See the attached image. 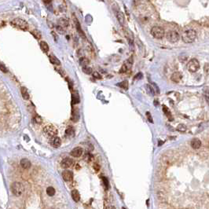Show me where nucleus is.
Returning <instances> with one entry per match:
<instances>
[{
	"instance_id": "nucleus-1",
	"label": "nucleus",
	"mask_w": 209,
	"mask_h": 209,
	"mask_svg": "<svg viewBox=\"0 0 209 209\" xmlns=\"http://www.w3.org/2000/svg\"><path fill=\"white\" fill-rule=\"evenodd\" d=\"M196 36V33L194 30L193 29H190V30H186L182 33V39L183 40L184 43H191L195 40Z\"/></svg>"
},
{
	"instance_id": "nucleus-2",
	"label": "nucleus",
	"mask_w": 209,
	"mask_h": 209,
	"mask_svg": "<svg viewBox=\"0 0 209 209\" xmlns=\"http://www.w3.org/2000/svg\"><path fill=\"white\" fill-rule=\"evenodd\" d=\"M11 25L19 29H21L23 31H26L28 29V24L26 20L21 18H15L11 21Z\"/></svg>"
},
{
	"instance_id": "nucleus-3",
	"label": "nucleus",
	"mask_w": 209,
	"mask_h": 209,
	"mask_svg": "<svg viewBox=\"0 0 209 209\" xmlns=\"http://www.w3.org/2000/svg\"><path fill=\"white\" fill-rule=\"evenodd\" d=\"M43 133L50 138L55 137L57 134V130L53 125H47L43 128Z\"/></svg>"
},
{
	"instance_id": "nucleus-4",
	"label": "nucleus",
	"mask_w": 209,
	"mask_h": 209,
	"mask_svg": "<svg viewBox=\"0 0 209 209\" xmlns=\"http://www.w3.org/2000/svg\"><path fill=\"white\" fill-rule=\"evenodd\" d=\"M11 191L15 196H19L24 192V186L20 182H14L11 185Z\"/></svg>"
},
{
	"instance_id": "nucleus-5",
	"label": "nucleus",
	"mask_w": 209,
	"mask_h": 209,
	"mask_svg": "<svg viewBox=\"0 0 209 209\" xmlns=\"http://www.w3.org/2000/svg\"><path fill=\"white\" fill-rule=\"evenodd\" d=\"M151 35L155 38L160 39L164 36V30L163 28L159 26H154L151 29Z\"/></svg>"
},
{
	"instance_id": "nucleus-6",
	"label": "nucleus",
	"mask_w": 209,
	"mask_h": 209,
	"mask_svg": "<svg viewBox=\"0 0 209 209\" xmlns=\"http://www.w3.org/2000/svg\"><path fill=\"white\" fill-rule=\"evenodd\" d=\"M187 68H188V70L192 72H196L198 69L200 68V63H199V61H198L195 58L191 59L189 61V63L187 64Z\"/></svg>"
},
{
	"instance_id": "nucleus-7",
	"label": "nucleus",
	"mask_w": 209,
	"mask_h": 209,
	"mask_svg": "<svg viewBox=\"0 0 209 209\" xmlns=\"http://www.w3.org/2000/svg\"><path fill=\"white\" fill-rule=\"evenodd\" d=\"M166 38L171 43H177L179 40L180 36L175 31H169L166 35Z\"/></svg>"
},
{
	"instance_id": "nucleus-8",
	"label": "nucleus",
	"mask_w": 209,
	"mask_h": 209,
	"mask_svg": "<svg viewBox=\"0 0 209 209\" xmlns=\"http://www.w3.org/2000/svg\"><path fill=\"white\" fill-rule=\"evenodd\" d=\"M83 149L78 146V147H76V148L73 149L71 151L70 154H71L72 156H73V157H79V156H81L83 155Z\"/></svg>"
},
{
	"instance_id": "nucleus-9",
	"label": "nucleus",
	"mask_w": 209,
	"mask_h": 209,
	"mask_svg": "<svg viewBox=\"0 0 209 209\" xmlns=\"http://www.w3.org/2000/svg\"><path fill=\"white\" fill-rule=\"evenodd\" d=\"M73 20H74V22H75V25H76V28L77 30V32L79 33V35L82 37V38H85V34L84 32H83V29L80 26V24L79 22V20H77V18L76 17V16L73 17Z\"/></svg>"
},
{
	"instance_id": "nucleus-10",
	"label": "nucleus",
	"mask_w": 209,
	"mask_h": 209,
	"mask_svg": "<svg viewBox=\"0 0 209 209\" xmlns=\"http://www.w3.org/2000/svg\"><path fill=\"white\" fill-rule=\"evenodd\" d=\"M62 178L66 182H70L73 179V173L71 171L65 170L62 172Z\"/></svg>"
},
{
	"instance_id": "nucleus-11",
	"label": "nucleus",
	"mask_w": 209,
	"mask_h": 209,
	"mask_svg": "<svg viewBox=\"0 0 209 209\" xmlns=\"http://www.w3.org/2000/svg\"><path fill=\"white\" fill-rule=\"evenodd\" d=\"M72 164H73V160L71 159V158L66 157V158L62 160V161L61 163V165L62 168H68L72 165Z\"/></svg>"
},
{
	"instance_id": "nucleus-12",
	"label": "nucleus",
	"mask_w": 209,
	"mask_h": 209,
	"mask_svg": "<svg viewBox=\"0 0 209 209\" xmlns=\"http://www.w3.org/2000/svg\"><path fill=\"white\" fill-rule=\"evenodd\" d=\"M171 80L175 83H179L181 81V79H182V73L179 72H174L172 76H171Z\"/></svg>"
},
{
	"instance_id": "nucleus-13",
	"label": "nucleus",
	"mask_w": 209,
	"mask_h": 209,
	"mask_svg": "<svg viewBox=\"0 0 209 209\" xmlns=\"http://www.w3.org/2000/svg\"><path fill=\"white\" fill-rule=\"evenodd\" d=\"M50 143H51V145L53 146L54 148H58L59 146L61 145V139L60 138H58L57 136H55L54 138H50Z\"/></svg>"
},
{
	"instance_id": "nucleus-14",
	"label": "nucleus",
	"mask_w": 209,
	"mask_h": 209,
	"mask_svg": "<svg viewBox=\"0 0 209 209\" xmlns=\"http://www.w3.org/2000/svg\"><path fill=\"white\" fill-rule=\"evenodd\" d=\"M20 166H21V168H24V169H28L31 168V165H32V164H31V161L26 158H24L22 159L21 160H20Z\"/></svg>"
},
{
	"instance_id": "nucleus-15",
	"label": "nucleus",
	"mask_w": 209,
	"mask_h": 209,
	"mask_svg": "<svg viewBox=\"0 0 209 209\" xmlns=\"http://www.w3.org/2000/svg\"><path fill=\"white\" fill-rule=\"evenodd\" d=\"M190 145L192 146V148L194 149H199L201 146V142L198 139V138H193L191 142H190Z\"/></svg>"
},
{
	"instance_id": "nucleus-16",
	"label": "nucleus",
	"mask_w": 209,
	"mask_h": 209,
	"mask_svg": "<svg viewBox=\"0 0 209 209\" xmlns=\"http://www.w3.org/2000/svg\"><path fill=\"white\" fill-rule=\"evenodd\" d=\"M117 20H118L119 23L122 26H123L124 24H125V17H124L123 14L121 11H118L117 14Z\"/></svg>"
},
{
	"instance_id": "nucleus-17",
	"label": "nucleus",
	"mask_w": 209,
	"mask_h": 209,
	"mask_svg": "<svg viewBox=\"0 0 209 209\" xmlns=\"http://www.w3.org/2000/svg\"><path fill=\"white\" fill-rule=\"evenodd\" d=\"M79 119V110L78 109H76L75 111L74 109L72 110V120L73 122H77Z\"/></svg>"
},
{
	"instance_id": "nucleus-18",
	"label": "nucleus",
	"mask_w": 209,
	"mask_h": 209,
	"mask_svg": "<svg viewBox=\"0 0 209 209\" xmlns=\"http://www.w3.org/2000/svg\"><path fill=\"white\" fill-rule=\"evenodd\" d=\"M72 197L73 201H76V202H78L79 201V199H80V194L78 192V190H74L72 191Z\"/></svg>"
},
{
	"instance_id": "nucleus-19",
	"label": "nucleus",
	"mask_w": 209,
	"mask_h": 209,
	"mask_svg": "<svg viewBox=\"0 0 209 209\" xmlns=\"http://www.w3.org/2000/svg\"><path fill=\"white\" fill-rule=\"evenodd\" d=\"M20 92H21V95L25 100H29V98H30L29 94L25 87H22L21 88H20Z\"/></svg>"
},
{
	"instance_id": "nucleus-20",
	"label": "nucleus",
	"mask_w": 209,
	"mask_h": 209,
	"mask_svg": "<svg viewBox=\"0 0 209 209\" xmlns=\"http://www.w3.org/2000/svg\"><path fill=\"white\" fill-rule=\"evenodd\" d=\"M49 59H50V62H51L52 64L57 65H61L60 61L56 57H54V55H52V54L49 55Z\"/></svg>"
},
{
	"instance_id": "nucleus-21",
	"label": "nucleus",
	"mask_w": 209,
	"mask_h": 209,
	"mask_svg": "<svg viewBox=\"0 0 209 209\" xmlns=\"http://www.w3.org/2000/svg\"><path fill=\"white\" fill-rule=\"evenodd\" d=\"M79 96L77 93H74V94H72V104H78L79 103Z\"/></svg>"
},
{
	"instance_id": "nucleus-22",
	"label": "nucleus",
	"mask_w": 209,
	"mask_h": 209,
	"mask_svg": "<svg viewBox=\"0 0 209 209\" xmlns=\"http://www.w3.org/2000/svg\"><path fill=\"white\" fill-rule=\"evenodd\" d=\"M40 47H41L42 50H43V52H45V53H47V52L49 51V46L44 41L40 42Z\"/></svg>"
},
{
	"instance_id": "nucleus-23",
	"label": "nucleus",
	"mask_w": 209,
	"mask_h": 209,
	"mask_svg": "<svg viewBox=\"0 0 209 209\" xmlns=\"http://www.w3.org/2000/svg\"><path fill=\"white\" fill-rule=\"evenodd\" d=\"M145 89H146V90H147V92H148V94H149V95L153 96V95H155L154 89H153V87L151 85H149V84H146V85H145Z\"/></svg>"
},
{
	"instance_id": "nucleus-24",
	"label": "nucleus",
	"mask_w": 209,
	"mask_h": 209,
	"mask_svg": "<svg viewBox=\"0 0 209 209\" xmlns=\"http://www.w3.org/2000/svg\"><path fill=\"white\" fill-rule=\"evenodd\" d=\"M75 134V130L73 129L72 127H68L65 131V134L67 136H73Z\"/></svg>"
},
{
	"instance_id": "nucleus-25",
	"label": "nucleus",
	"mask_w": 209,
	"mask_h": 209,
	"mask_svg": "<svg viewBox=\"0 0 209 209\" xmlns=\"http://www.w3.org/2000/svg\"><path fill=\"white\" fill-rule=\"evenodd\" d=\"M47 195L50 196H53L55 194V190H54V188L51 187V186L48 187L47 189Z\"/></svg>"
},
{
	"instance_id": "nucleus-26",
	"label": "nucleus",
	"mask_w": 209,
	"mask_h": 209,
	"mask_svg": "<svg viewBox=\"0 0 209 209\" xmlns=\"http://www.w3.org/2000/svg\"><path fill=\"white\" fill-rule=\"evenodd\" d=\"M59 24L61 27H66L68 25V20L66 18H61L59 20Z\"/></svg>"
},
{
	"instance_id": "nucleus-27",
	"label": "nucleus",
	"mask_w": 209,
	"mask_h": 209,
	"mask_svg": "<svg viewBox=\"0 0 209 209\" xmlns=\"http://www.w3.org/2000/svg\"><path fill=\"white\" fill-rule=\"evenodd\" d=\"M89 64V60L86 57H82L80 59V65L83 67H87V65Z\"/></svg>"
},
{
	"instance_id": "nucleus-28",
	"label": "nucleus",
	"mask_w": 209,
	"mask_h": 209,
	"mask_svg": "<svg viewBox=\"0 0 209 209\" xmlns=\"http://www.w3.org/2000/svg\"><path fill=\"white\" fill-rule=\"evenodd\" d=\"M163 110H164V113H165L166 116L169 118V120H172L171 115V112H170V111L168 110V109L165 106H163Z\"/></svg>"
},
{
	"instance_id": "nucleus-29",
	"label": "nucleus",
	"mask_w": 209,
	"mask_h": 209,
	"mask_svg": "<svg viewBox=\"0 0 209 209\" xmlns=\"http://www.w3.org/2000/svg\"><path fill=\"white\" fill-rule=\"evenodd\" d=\"M117 86L120 87H121V88H123V89H127V87H128V82H127V80L123 81L122 83H118Z\"/></svg>"
},
{
	"instance_id": "nucleus-30",
	"label": "nucleus",
	"mask_w": 209,
	"mask_h": 209,
	"mask_svg": "<svg viewBox=\"0 0 209 209\" xmlns=\"http://www.w3.org/2000/svg\"><path fill=\"white\" fill-rule=\"evenodd\" d=\"M83 72L85 73V74H87V75H89V74H91L92 73V68H90V67H83Z\"/></svg>"
},
{
	"instance_id": "nucleus-31",
	"label": "nucleus",
	"mask_w": 209,
	"mask_h": 209,
	"mask_svg": "<svg viewBox=\"0 0 209 209\" xmlns=\"http://www.w3.org/2000/svg\"><path fill=\"white\" fill-rule=\"evenodd\" d=\"M177 130L179 132H185L186 131V127L184 124H179V126L177 127Z\"/></svg>"
},
{
	"instance_id": "nucleus-32",
	"label": "nucleus",
	"mask_w": 209,
	"mask_h": 209,
	"mask_svg": "<svg viewBox=\"0 0 209 209\" xmlns=\"http://www.w3.org/2000/svg\"><path fill=\"white\" fill-rule=\"evenodd\" d=\"M204 72L206 73V74L209 75V63H206L204 65Z\"/></svg>"
},
{
	"instance_id": "nucleus-33",
	"label": "nucleus",
	"mask_w": 209,
	"mask_h": 209,
	"mask_svg": "<svg viewBox=\"0 0 209 209\" xmlns=\"http://www.w3.org/2000/svg\"><path fill=\"white\" fill-rule=\"evenodd\" d=\"M93 76L95 77V79H101V76L99 74L98 72H95L93 73Z\"/></svg>"
},
{
	"instance_id": "nucleus-34",
	"label": "nucleus",
	"mask_w": 209,
	"mask_h": 209,
	"mask_svg": "<svg viewBox=\"0 0 209 209\" xmlns=\"http://www.w3.org/2000/svg\"><path fill=\"white\" fill-rule=\"evenodd\" d=\"M35 121H36V123H42V118H41L39 116H38V115H36V117H35Z\"/></svg>"
},
{
	"instance_id": "nucleus-35",
	"label": "nucleus",
	"mask_w": 209,
	"mask_h": 209,
	"mask_svg": "<svg viewBox=\"0 0 209 209\" xmlns=\"http://www.w3.org/2000/svg\"><path fill=\"white\" fill-rule=\"evenodd\" d=\"M57 32H59V33H61V34H63L65 32H64V30H63V28H62V27L61 26H57Z\"/></svg>"
},
{
	"instance_id": "nucleus-36",
	"label": "nucleus",
	"mask_w": 209,
	"mask_h": 209,
	"mask_svg": "<svg viewBox=\"0 0 209 209\" xmlns=\"http://www.w3.org/2000/svg\"><path fill=\"white\" fill-rule=\"evenodd\" d=\"M93 168H94V169H95L96 171H99V169H100V166L97 164V163H95V164H94V165H93Z\"/></svg>"
},
{
	"instance_id": "nucleus-37",
	"label": "nucleus",
	"mask_w": 209,
	"mask_h": 209,
	"mask_svg": "<svg viewBox=\"0 0 209 209\" xmlns=\"http://www.w3.org/2000/svg\"><path fill=\"white\" fill-rule=\"evenodd\" d=\"M102 180H103V182H104V185H106L107 188H108V186H109V182H108V179H106V177H102Z\"/></svg>"
},
{
	"instance_id": "nucleus-38",
	"label": "nucleus",
	"mask_w": 209,
	"mask_h": 209,
	"mask_svg": "<svg viewBox=\"0 0 209 209\" xmlns=\"http://www.w3.org/2000/svg\"><path fill=\"white\" fill-rule=\"evenodd\" d=\"M1 71L3 72H4V73H6V72H7V69H6V67L2 63L1 64Z\"/></svg>"
},
{
	"instance_id": "nucleus-39",
	"label": "nucleus",
	"mask_w": 209,
	"mask_h": 209,
	"mask_svg": "<svg viewBox=\"0 0 209 209\" xmlns=\"http://www.w3.org/2000/svg\"><path fill=\"white\" fill-rule=\"evenodd\" d=\"M126 71H127V66L125 65H123L122 66V68H121V70L120 71V72H121V73H122V72H126Z\"/></svg>"
},
{
	"instance_id": "nucleus-40",
	"label": "nucleus",
	"mask_w": 209,
	"mask_h": 209,
	"mask_svg": "<svg viewBox=\"0 0 209 209\" xmlns=\"http://www.w3.org/2000/svg\"><path fill=\"white\" fill-rule=\"evenodd\" d=\"M146 115H147V117H148V118H149V120L150 122H152V123H153V120H152L151 116L149 115V112H147V113H146Z\"/></svg>"
},
{
	"instance_id": "nucleus-41",
	"label": "nucleus",
	"mask_w": 209,
	"mask_h": 209,
	"mask_svg": "<svg viewBox=\"0 0 209 209\" xmlns=\"http://www.w3.org/2000/svg\"><path fill=\"white\" fill-rule=\"evenodd\" d=\"M106 209H115V207H112V206H110V207H108Z\"/></svg>"
},
{
	"instance_id": "nucleus-42",
	"label": "nucleus",
	"mask_w": 209,
	"mask_h": 209,
	"mask_svg": "<svg viewBox=\"0 0 209 209\" xmlns=\"http://www.w3.org/2000/svg\"><path fill=\"white\" fill-rule=\"evenodd\" d=\"M162 143H163L162 142H159V145H162Z\"/></svg>"
}]
</instances>
